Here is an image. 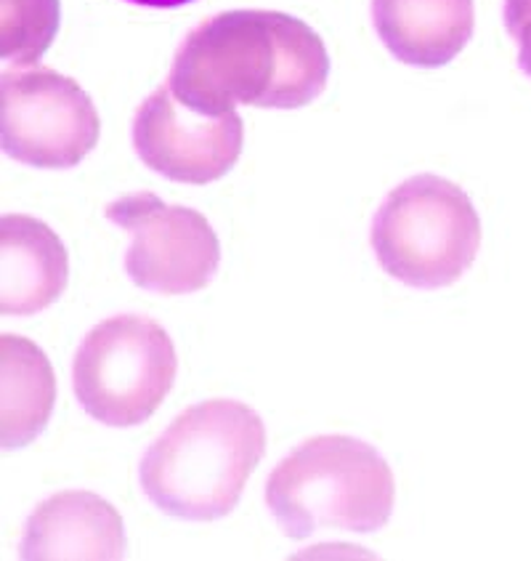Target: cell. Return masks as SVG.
Here are the masks:
<instances>
[{"mask_svg": "<svg viewBox=\"0 0 531 561\" xmlns=\"http://www.w3.org/2000/svg\"><path fill=\"white\" fill-rule=\"evenodd\" d=\"M70 277L65 242L33 216L0 218V314L33 317L59 301Z\"/></svg>", "mask_w": 531, "mask_h": 561, "instance_id": "10", "label": "cell"}, {"mask_svg": "<svg viewBox=\"0 0 531 561\" xmlns=\"http://www.w3.org/2000/svg\"><path fill=\"white\" fill-rule=\"evenodd\" d=\"M19 557L43 559H123L125 527L112 503L93 492H56L33 511Z\"/></svg>", "mask_w": 531, "mask_h": 561, "instance_id": "9", "label": "cell"}, {"mask_svg": "<svg viewBox=\"0 0 531 561\" xmlns=\"http://www.w3.org/2000/svg\"><path fill=\"white\" fill-rule=\"evenodd\" d=\"M56 402L54 367L33 341L0 335V445H30L51 421Z\"/></svg>", "mask_w": 531, "mask_h": 561, "instance_id": "12", "label": "cell"}, {"mask_svg": "<svg viewBox=\"0 0 531 561\" xmlns=\"http://www.w3.org/2000/svg\"><path fill=\"white\" fill-rule=\"evenodd\" d=\"M136 5H149V9H178V5L195 3V0H128Z\"/></svg>", "mask_w": 531, "mask_h": 561, "instance_id": "15", "label": "cell"}, {"mask_svg": "<svg viewBox=\"0 0 531 561\" xmlns=\"http://www.w3.org/2000/svg\"><path fill=\"white\" fill-rule=\"evenodd\" d=\"M380 41L412 67H443L473 37V0H372Z\"/></svg>", "mask_w": 531, "mask_h": 561, "instance_id": "11", "label": "cell"}, {"mask_svg": "<svg viewBox=\"0 0 531 561\" xmlns=\"http://www.w3.org/2000/svg\"><path fill=\"white\" fill-rule=\"evenodd\" d=\"M59 30V0H0V56L30 67L48 51Z\"/></svg>", "mask_w": 531, "mask_h": 561, "instance_id": "13", "label": "cell"}, {"mask_svg": "<svg viewBox=\"0 0 531 561\" xmlns=\"http://www.w3.org/2000/svg\"><path fill=\"white\" fill-rule=\"evenodd\" d=\"M505 27L518 41V65L531 78V0H505Z\"/></svg>", "mask_w": 531, "mask_h": 561, "instance_id": "14", "label": "cell"}, {"mask_svg": "<svg viewBox=\"0 0 531 561\" xmlns=\"http://www.w3.org/2000/svg\"><path fill=\"white\" fill-rule=\"evenodd\" d=\"M106 218L134 234L125 272L143 290L186 296L208 288L221 264V242L199 210L162 203L152 192L106 205Z\"/></svg>", "mask_w": 531, "mask_h": 561, "instance_id": "7", "label": "cell"}, {"mask_svg": "<svg viewBox=\"0 0 531 561\" xmlns=\"http://www.w3.org/2000/svg\"><path fill=\"white\" fill-rule=\"evenodd\" d=\"M478 248L481 218L471 197L434 173L399 184L374 214L378 264L409 288L454 285L471 270Z\"/></svg>", "mask_w": 531, "mask_h": 561, "instance_id": "4", "label": "cell"}, {"mask_svg": "<svg viewBox=\"0 0 531 561\" xmlns=\"http://www.w3.org/2000/svg\"><path fill=\"white\" fill-rule=\"evenodd\" d=\"M266 455V426L234 399L184 410L141 460V490L162 514L189 522L223 519L240 503Z\"/></svg>", "mask_w": 531, "mask_h": 561, "instance_id": "2", "label": "cell"}, {"mask_svg": "<svg viewBox=\"0 0 531 561\" xmlns=\"http://www.w3.org/2000/svg\"><path fill=\"white\" fill-rule=\"evenodd\" d=\"M99 112L72 78L48 70H5L0 134L9 158L35 168H74L96 147Z\"/></svg>", "mask_w": 531, "mask_h": 561, "instance_id": "6", "label": "cell"}, {"mask_svg": "<svg viewBox=\"0 0 531 561\" xmlns=\"http://www.w3.org/2000/svg\"><path fill=\"white\" fill-rule=\"evenodd\" d=\"M396 482L383 455L354 436L324 434L292 450L266 482V506L287 538L389 525Z\"/></svg>", "mask_w": 531, "mask_h": 561, "instance_id": "3", "label": "cell"}, {"mask_svg": "<svg viewBox=\"0 0 531 561\" xmlns=\"http://www.w3.org/2000/svg\"><path fill=\"white\" fill-rule=\"evenodd\" d=\"M176 370V346L165 328L147 317L117 314L99 322L74 354V397L99 423L139 426L171 394Z\"/></svg>", "mask_w": 531, "mask_h": 561, "instance_id": "5", "label": "cell"}, {"mask_svg": "<svg viewBox=\"0 0 531 561\" xmlns=\"http://www.w3.org/2000/svg\"><path fill=\"white\" fill-rule=\"evenodd\" d=\"M330 56L309 24L279 11H223L205 19L178 48L173 93L208 115L298 110L324 91Z\"/></svg>", "mask_w": 531, "mask_h": 561, "instance_id": "1", "label": "cell"}, {"mask_svg": "<svg viewBox=\"0 0 531 561\" xmlns=\"http://www.w3.org/2000/svg\"><path fill=\"white\" fill-rule=\"evenodd\" d=\"M245 126L236 112L208 115L189 107L162 85L141 104L134 121V147L152 171L181 184H210L236 165Z\"/></svg>", "mask_w": 531, "mask_h": 561, "instance_id": "8", "label": "cell"}]
</instances>
